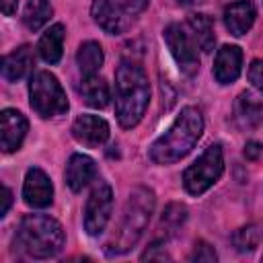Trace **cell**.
Returning a JSON list of instances; mask_svg holds the SVG:
<instances>
[{
    "label": "cell",
    "mask_w": 263,
    "mask_h": 263,
    "mask_svg": "<svg viewBox=\"0 0 263 263\" xmlns=\"http://www.w3.org/2000/svg\"><path fill=\"white\" fill-rule=\"evenodd\" d=\"M150 82L138 62L123 60L115 70V115L121 127H134L146 113Z\"/></svg>",
    "instance_id": "cell-1"
},
{
    "label": "cell",
    "mask_w": 263,
    "mask_h": 263,
    "mask_svg": "<svg viewBox=\"0 0 263 263\" xmlns=\"http://www.w3.org/2000/svg\"><path fill=\"white\" fill-rule=\"evenodd\" d=\"M203 132V117L197 107H185L171 123V127L150 146V160L156 164H171L191 152Z\"/></svg>",
    "instance_id": "cell-2"
},
{
    "label": "cell",
    "mask_w": 263,
    "mask_h": 263,
    "mask_svg": "<svg viewBox=\"0 0 263 263\" xmlns=\"http://www.w3.org/2000/svg\"><path fill=\"white\" fill-rule=\"evenodd\" d=\"M14 245L33 259H49L64 247V228L45 214H27L18 222Z\"/></svg>",
    "instance_id": "cell-3"
},
{
    "label": "cell",
    "mask_w": 263,
    "mask_h": 263,
    "mask_svg": "<svg viewBox=\"0 0 263 263\" xmlns=\"http://www.w3.org/2000/svg\"><path fill=\"white\" fill-rule=\"evenodd\" d=\"M152 212H154V193L148 187L132 189L127 203L123 208L121 224H119L115 236L111 238V242H107V253L121 255V253H127L129 249H134L136 242L142 238Z\"/></svg>",
    "instance_id": "cell-4"
},
{
    "label": "cell",
    "mask_w": 263,
    "mask_h": 263,
    "mask_svg": "<svg viewBox=\"0 0 263 263\" xmlns=\"http://www.w3.org/2000/svg\"><path fill=\"white\" fill-rule=\"evenodd\" d=\"M150 0H95L92 18L109 35L125 33L146 10Z\"/></svg>",
    "instance_id": "cell-5"
},
{
    "label": "cell",
    "mask_w": 263,
    "mask_h": 263,
    "mask_svg": "<svg viewBox=\"0 0 263 263\" xmlns=\"http://www.w3.org/2000/svg\"><path fill=\"white\" fill-rule=\"evenodd\" d=\"M29 103L33 111L41 117H58L68 111V99L60 80L47 72H35L29 80Z\"/></svg>",
    "instance_id": "cell-6"
},
{
    "label": "cell",
    "mask_w": 263,
    "mask_h": 263,
    "mask_svg": "<svg viewBox=\"0 0 263 263\" xmlns=\"http://www.w3.org/2000/svg\"><path fill=\"white\" fill-rule=\"evenodd\" d=\"M224 171V154H222V146L220 144H210L201 156L185 168L183 173V185L187 189V193L191 195H201L203 191H208L222 175Z\"/></svg>",
    "instance_id": "cell-7"
},
{
    "label": "cell",
    "mask_w": 263,
    "mask_h": 263,
    "mask_svg": "<svg viewBox=\"0 0 263 263\" xmlns=\"http://www.w3.org/2000/svg\"><path fill=\"white\" fill-rule=\"evenodd\" d=\"M111 208H113V191L105 181H101L90 191L84 208V230L90 236H99L105 230L111 218Z\"/></svg>",
    "instance_id": "cell-8"
},
{
    "label": "cell",
    "mask_w": 263,
    "mask_h": 263,
    "mask_svg": "<svg viewBox=\"0 0 263 263\" xmlns=\"http://www.w3.org/2000/svg\"><path fill=\"white\" fill-rule=\"evenodd\" d=\"M162 37H164V41H166V45L171 49V55L179 64L181 72L187 74V76H193L199 70V55H197V49H195L193 41L183 31V27L177 25V23H171L164 29Z\"/></svg>",
    "instance_id": "cell-9"
},
{
    "label": "cell",
    "mask_w": 263,
    "mask_h": 263,
    "mask_svg": "<svg viewBox=\"0 0 263 263\" xmlns=\"http://www.w3.org/2000/svg\"><path fill=\"white\" fill-rule=\"evenodd\" d=\"M23 199L31 208H47L53 201V185L41 168L33 166L27 171L23 185Z\"/></svg>",
    "instance_id": "cell-10"
},
{
    "label": "cell",
    "mask_w": 263,
    "mask_h": 263,
    "mask_svg": "<svg viewBox=\"0 0 263 263\" xmlns=\"http://www.w3.org/2000/svg\"><path fill=\"white\" fill-rule=\"evenodd\" d=\"M72 136L76 138V142H80L88 148H97L107 142L109 123L99 115H88V113L78 115L72 123Z\"/></svg>",
    "instance_id": "cell-11"
},
{
    "label": "cell",
    "mask_w": 263,
    "mask_h": 263,
    "mask_svg": "<svg viewBox=\"0 0 263 263\" xmlns=\"http://www.w3.org/2000/svg\"><path fill=\"white\" fill-rule=\"evenodd\" d=\"M27 119L21 111L16 109H4L0 113V129H2V150L8 154V152H14L21 148L25 136H27Z\"/></svg>",
    "instance_id": "cell-12"
},
{
    "label": "cell",
    "mask_w": 263,
    "mask_h": 263,
    "mask_svg": "<svg viewBox=\"0 0 263 263\" xmlns=\"http://www.w3.org/2000/svg\"><path fill=\"white\" fill-rule=\"evenodd\" d=\"M242 68V51L236 45H222L216 53L214 62V76L220 84L234 82Z\"/></svg>",
    "instance_id": "cell-13"
},
{
    "label": "cell",
    "mask_w": 263,
    "mask_h": 263,
    "mask_svg": "<svg viewBox=\"0 0 263 263\" xmlns=\"http://www.w3.org/2000/svg\"><path fill=\"white\" fill-rule=\"evenodd\" d=\"M224 23H226V29L240 37L245 35L253 23H255V6L251 0H236L232 4H228L224 8Z\"/></svg>",
    "instance_id": "cell-14"
},
{
    "label": "cell",
    "mask_w": 263,
    "mask_h": 263,
    "mask_svg": "<svg viewBox=\"0 0 263 263\" xmlns=\"http://www.w3.org/2000/svg\"><path fill=\"white\" fill-rule=\"evenodd\" d=\"M95 160L86 154H72L66 164V183L72 191H82L92 179H95Z\"/></svg>",
    "instance_id": "cell-15"
},
{
    "label": "cell",
    "mask_w": 263,
    "mask_h": 263,
    "mask_svg": "<svg viewBox=\"0 0 263 263\" xmlns=\"http://www.w3.org/2000/svg\"><path fill=\"white\" fill-rule=\"evenodd\" d=\"M33 70V51L29 45H21L14 51L6 53L2 60V76L8 82H16L25 78Z\"/></svg>",
    "instance_id": "cell-16"
},
{
    "label": "cell",
    "mask_w": 263,
    "mask_h": 263,
    "mask_svg": "<svg viewBox=\"0 0 263 263\" xmlns=\"http://www.w3.org/2000/svg\"><path fill=\"white\" fill-rule=\"evenodd\" d=\"M234 117L242 129H253L263 119V103L249 92H240L234 101Z\"/></svg>",
    "instance_id": "cell-17"
},
{
    "label": "cell",
    "mask_w": 263,
    "mask_h": 263,
    "mask_svg": "<svg viewBox=\"0 0 263 263\" xmlns=\"http://www.w3.org/2000/svg\"><path fill=\"white\" fill-rule=\"evenodd\" d=\"M64 37H66V29L62 23L51 25L39 39V55L47 62V64H58L62 60V51H64Z\"/></svg>",
    "instance_id": "cell-18"
},
{
    "label": "cell",
    "mask_w": 263,
    "mask_h": 263,
    "mask_svg": "<svg viewBox=\"0 0 263 263\" xmlns=\"http://www.w3.org/2000/svg\"><path fill=\"white\" fill-rule=\"evenodd\" d=\"M78 92H80L82 101H84L86 105L95 107V109L107 107V105H109V99H111V95H109V84H107L101 76H97V74L84 76V80L78 84Z\"/></svg>",
    "instance_id": "cell-19"
},
{
    "label": "cell",
    "mask_w": 263,
    "mask_h": 263,
    "mask_svg": "<svg viewBox=\"0 0 263 263\" xmlns=\"http://www.w3.org/2000/svg\"><path fill=\"white\" fill-rule=\"evenodd\" d=\"M187 25H189V29L193 33V39L199 45V49L205 51V53H210L214 49V43H216L212 18L208 14H203V12H193V14H189Z\"/></svg>",
    "instance_id": "cell-20"
},
{
    "label": "cell",
    "mask_w": 263,
    "mask_h": 263,
    "mask_svg": "<svg viewBox=\"0 0 263 263\" xmlns=\"http://www.w3.org/2000/svg\"><path fill=\"white\" fill-rule=\"evenodd\" d=\"M76 64H78V70L84 74V76H92L99 72L101 64H103V49L97 41H84L78 51H76Z\"/></svg>",
    "instance_id": "cell-21"
},
{
    "label": "cell",
    "mask_w": 263,
    "mask_h": 263,
    "mask_svg": "<svg viewBox=\"0 0 263 263\" xmlns=\"http://www.w3.org/2000/svg\"><path fill=\"white\" fill-rule=\"evenodd\" d=\"M53 8L47 0H29L25 6V14H23V23L29 31H39L51 16Z\"/></svg>",
    "instance_id": "cell-22"
},
{
    "label": "cell",
    "mask_w": 263,
    "mask_h": 263,
    "mask_svg": "<svg viewBox=\"0 0 263 263\" xmlns=\"http://www.w3.org/2000/svg\"><path fill=\"white\" fill-rule=\"evenodd\" d=\"M185 220H187V208L183 203H168L162 212L160 224L166 234H175L185 224Z\"/></svg>",
    "instance_id": "cell-23"
},
{
    "label": "cell",
    "mask_w": 263,
    "mask_h": 263,
    "mask_svg": "<svg viewBox=\"0 0 263 263\" xmlns=\"http://www.w3.org/2000/svg\"><path fill=\"white\" fill-rule=\"evenodd\" d=\"M263 232L259 230V226L251 224V226H242L240 230L234 232V247L240 251V253H247V251H253L259 240H261Z\"/></svg>",
    "instance_id": "cell-24"
},
{
    "label": "cell",
    "mask_w": 263,
    "mask_h": 263,
    "mask_svg": "<svg viewBox=\"0 0 263 263\" xmlns=\"http://www.w3.org/2000/svg\"><path fill=\"white\" fill-rule=\"evenodd\" d=\"M216 259H218V255H216L214 247H210V245H208V242H203V240H199V242L195 245L193 253H191V261H205V263H214Z\"/></svg>",
    "instance_id": "cell-25"
},
{
    "label": "cell",
    "mask_w": 263,
    "mask_h": 263,
    "mask_svg": "<svg viewBox=\"0 0 263 263\" xmlns=\"http://www.w3.org/2000/svg\"><path fill=\"white\" fill-rule=\"evenodd\" d=\"M168 261L171 259V255L164 251V245H160V242H152L144 253H142V261Z\"/></svg>",
    "instance_id": "cell-26"
},
{
    "label": "cell",
    "mask_w": 263,
    "mask_h": 263,
    "mask_svg": "<svg viewBox=\"0 0 263 263\" xmlns=\"http://www.w3.org/2000/svg\"><path fill=\"white\" fill-rule=\"evenodd\" d=\"M249 80L257 90L263 92V60H255L249 66Z\"/></svg>",
    "instance_id": "cell-27"
},
{
    "label": "cell",
    "mask_w": 263,
    "mask_h": 263,
    "mask_svg": "<svg viewBox=\"0 0 263 263\" xmlns=\"http://www.w3.org/2000/svg\"><path fill=\"white\" fill-rule=\"evenodd\" d=\"M261 152H263V146L259 142H255V140L247 142V146H245V158L247 160H257L261 156Z\"/></svg>",
    "instance_id": "cell-28"
},
{
    "label": "cell",
    "mask_w": 263,
    "mask_h": 263,
    "mask_svg": "<svg viewBox=\"0 0 263 263\" xmlns=\"http://www.w3.org/2000/svg\"><path fill=\"white\" fill-rule=\"evenodd\" d=\"M10 203H12V191L8 187H2V208H0V216L4 218L10 210Z\"/></svg>",
    "instance_id": "cell-29"
},
{
    "label": "cell",
    "mask_w": 263,
    "mask_h": 263,
    "mask_svg": "<svg viewBox=\"0 0 263 263\" xmlns=\"http://www.w3.org/2000/svg\"><path fill=\"white\" fill-rule=\"evenodd\" d=\"M0 6H2V12L6 16L14 14L16 12V6H18V0H0Z\"/></svg>",
    "instance_id": "cell-30"
},
{
    "label": "cell",
    "mask_w": 263,
    "mask_h": 263,
    "mask_svg": "<svg viewBox=\"0 0 263 263\" xmlns=\"http://www.w3.org/2000/svg\"><path fill=\"white\" fill-rule=\"evenodd\" d=\"M179 4H183V6H191V4H197V2H201V0H177Z\"/></svg>",
    "instance_id": "cell-31"
},
{
    "label": "cell",
    "mask_w": 263,
    "mask_h": 263,
    "mask_svg": "<svg viewBox=\"0 0 263 263\" xmlns=\"http://www.w3.org/2000/svg\"><path fill=\"white\" fill-rule=\"evenodd\" d=\"M261 259H263V257H261Z\"/></svg>",
    "instance_id": "cell-32"
}]
</instances>
